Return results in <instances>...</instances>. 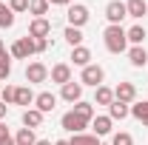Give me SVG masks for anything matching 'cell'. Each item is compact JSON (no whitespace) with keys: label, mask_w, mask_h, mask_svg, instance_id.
Wrapping results in <instances>:
<instances>
[{"label":"cell","mask_w":148,"mask_h":145,"mask_svg":"<svg viewBox=\"0 0 148 145\" xmlns=\"http://www.w3.org/2000/svg\"><path fill=\"white\" fill-rule=\"evenodd\" d=\"M9 9L20 14V12H29V0H9Z\"/></svg>","instance_id":"1f68e13d"},{"label":"cell","mask_w":148,"mask_h":145,"mask_svg":"<svg viewBox=\"0 0 148 145\" xmlns=\"http://www.w3.org/2000/svg\"><path fill=\"white\" fill-rule=\"evenodd\" d=\"M29 12L34 17H46L49 14V0H29Z\"/></svg>","instance_id":"83f0119b"},{"label":"cell","mask_w":148,"mask_h":145,"mask_svg":"<svg viewBox=\"0 0 148 145\" xmlns=\"http://www.w3.org/2000/svg\"><path fill=\"white\" fill-rule=\"evenodd\" d=\"M49 80V68L43 63H29L26 66V83L29 85H37V83H46Z\"/></svg>","instance_id":"52a82bcc"},{"label":"cell","mask_w":148,"mask_h":145,"mask_svg":"<svg viewBox=\"0 0 148 145\" xmlns=\"http://www.w3.org/2000/svg\"><path fill=\"white\" fill-rule=\"evenodd\" d=\"M131 117L140 120V122L148 128V100H143V103H131Z\"/></svg>","instance_id":"44dd1931"},{"label":"cell","mask_w":148,"mask_h":145,"mask_svg":"<svg viewBox=\"0 0 148 145\" xmlns=\"http://www.w3.org/2000/svg\"><path fill=\"white\" fill-rule=\"evenodd\" d=\"M34 145H51V142H49V140H37Z\"/></svg>","instance_id":"8d00e7d4"},{"label":"cell","mask_w":148,"mask_h":145,"mask_svg":"<svg viewBox=\"0 0 148 145\" xmlns=\"http://www.w3.org/2000/svg\"><path fill=\"white\" fill-rule=\"evenodd\" d=\"M63 37H66V43H69L71 49H77V46H83V31H80V29H74V26H66V31H63Z\"/></svg>","instance_id":"cb8c5ba5"},{"label":"cell","mask_w":148,"mask_h":145,"mask_svg":"<svg viewBox=\"0 0 148 145\" xmlns=\"http://www.w3.org/2000/svg\"><path fill=\"white\" fill-rule=\"evenodd\" d=\"M51 34V23L46 17H34L29 23V37H49Z\"/></svg>","instance_id":"4fadbf2b"},{"label":"cell","mask_w":148,"mask_h":145,"mask_svg":"<svg viewBox=\"0 0 148 145\" xmlns=\"http://www.w3.org/2000/svg\"><path fill=\"white\" fill-rule=\"evenodd\" d=\"M111 103H114V88L97 85L94 88V105H111Z\"/></svg>","instance_id":"ac0fdd59"},{"label":"cell","mask_w":148,"mask_h":145,"mask_svg":"<svg viewBox=\"0 0 148 145\" xmlns=\"http://www.w3.org/2000/svg\"><path fill=\"white\" fill-rule=\"evenodd\" d=\"M125 12H128V17H134V20L145 17L148 14V0H128V3H125Z\"/></svg>","instance_id":"9a60e30c"},{"label":"cell","mask_w":148,"mask_h":145,"mask_svg":"<svg viewBox=\"0 0 148 145\" xmlns=\"http://www.w3.org/2000/svg\"><path fill=\"white\" fill-rule=\"evenodd\" d=\"M0 54H6V46H3V40H0Z\"/></svg>","instance_id":"f35d334b"},{"label":"cell","mask_w":148,"mask_h":145,"mask_svg":"<svg viewBox=\"0 0 148 145\" xmlns=\"http://www.w3.org/2000/svg\"><path fill=\"white\" fill-rule=\"evenodd\" d=\"M34 91L29 88V85H20L17 88V97H14V105H26V108H29V105H32V103H34Z\"/></svg>","instance_id":"7402d4cb"},{"label":"cell","mask_w":148,"mask_h":145,"mask_svg":"<svg viewBox=\"0 0 148 145\" xmlns=\"http://www.w3.org/2000/svg\"><path fill=\"white\" fill-rule=\"evenodd\" d=\"M34 108H37V111H43V114L54 111V108H57V97L51 94V91H40V94L34 97Z\"/></svg>","instance_id":"8fae6325"},{"label":"cell","mask_w":148,"mask_h":145,"mask_svg":"<svg viewBox=\"0 0 148 145\" xmlns=\"http://www.w3.org/2000/svg\"><path fill=\"white\" fill-rule=\"evenodd\" d=\"M74 114H80V117H83V120H88V122H91L94 117H97V111H94V103H86V100H80V103H74Z\"/></svg>","instance_id":"ffe728a7"},{"label":"cell","mask_w":148,"mask_h":145,"mask_svg":"<svg viewBox=\"0 0 148 145\" xmlns=\"http://www.w3.org/2000/svg\"><path fill=\"white\" fill-rule=\"evenodd\" d=\"M49 77H51V83H57L60 88L66 85V83H71V66L69 63H57L49 68Z\"/></svg>","instance_id":"ba28073f"},{"label":"cell","mask_w":148,"mask_h":145,"mask_svg":"<svg viewBox=\"0 0 148 145\" xmlns=\"http://www.w3.org/2000/svg\"><path fill=\"white\" fill-rule=\"evenodd\" d=\"M34 40V54H43L49 49V37H32Z\"/></svg>","instance_id":"836d02e7"},{"label":"cell","mask_w":148,"mask_h":145,"mask_svg":"<svg viewBox=\"0 0 148 145\" xmlns=\"http://www.w3.org/2000/svg\"><path fill=\"white\" fill-rule=\"evenodd\" d=\"M71 63H74V66H80V68L91 66V51H88L86 46H77V49H71Z\"/></svg>","instance_id":"e0dca14e"},{"label":"cell","mask_w":148,"mask_h":145,"mask_svg":"<svg viewBox=\"0 0 148 145\" xmlns=\"http://www.w3.org/2000/svg\"><path fill=\"white\" fill-rule=\"evenodd\" d=\"M0 97H3V103H6V105H12V103H14V97H17V88H14V85H6V88H0Z\"/></svg>","instance_id":"4dcf8cb0"},{"label":"cell","mask_w":148,"mask_h":145,"mask_svg":"<svg viewBox=\"0 0 148 145\" xmlns=\"http://www.w3.org/2000/svg\"><path fill=\"white\" fill-rule=\"evenodd\" d=\"M103 80H106V71H103V66H97V63L86 66L83 74H80V83H83V85H91V88L103 85Z\"/></svg>","instance_id":"3957f363"},{"label":"cell","mask_w":148,"mask_h":145,"mask_svg":"<svg viewBox=\"0 0 148 145\" xmlns=\"http://www.w3.org/2000/svg\"><path fill=\"white\" fill-rule=\"evenodd\" d=\"M14 26V12L9 9V3H0V29H12Z\"/></svg>","instance_id":"484cf974"},{"label":"cell","mask_w":148,"mask_h":145,"mask_svg":"<svg viewBox=\"0 0 148 145\" xmlns=\"http://www.w3.org/2000/svg\"><path fill=\"white\" fill-rule=\"evenodd\" d=\"M43 117H46L43 111L26 108V111H23V128H32V131H34V128H40V125H43Z\"/></svg>","instance_id":"5bb4252c"},{"label":"cell","mask_w":148,"mask_h":145,"mask_svg":"<svg viewBox=\"0 0 148 145\" xmlns=\"http://www.w3.org/2000/svg\"><path fill=\"white\" fill-rule=\"evenodd\" d=\"M69 145H100V137H94V134H71Z\"/></svg>","instance_id":"4316f807"},{"label":"cell","mask_w":148,"mask_h":145,"mask_svg":"<svg viewBox=\"0 0 148 145\" xmlns=\"http://www.w3.org/2000/svg\"><path fill=\"white\" fill-rule=\"evenodd\" d=\"M111 125H114V120H111L108 114H97V117L91 120L94 137H106V134H111Z\"/></svg>","instance_id":"7c38bea8"},{"label":"cell","mask_w":148,"mask_h":145,"mask_svg":"<svg viewBox=\"0 0 148 145\" xmlns=\"http://www.w3.org/2000/svg\"><path fill=\"white\" fill-rule=\"evenodd\" d=\"M12 77V54H0V80Z\"/></svg>","instance_id":"f1b7e54d"},{"label":"cell","mask_w":148,"mask_h":145,"mask_svg":"<svg viewBox=\"0 0 148 145\" xmlns=\"http://www.w3.org/2000/svg\"><path fill=\"white\" fill-rule=\"evenodd\" d=\"M9 54L14 57V60H29V57L34 54V40L32 37H17L14 43H12V51Z\"/></svg>","instance_id":"5b68a950"},{"label":"cell","mask_w":148,"mask_h":145,"mask_svg":"<svg viewBox=\"0 0 148 145\" xmlns=\"http://www.w3.org/2000/svg\"><path fill=\"white\" fill-rule=\"evenodd\" d=\"M106 17H108V26H123V20L128 17L125 3L123 0H111L108 6H106Z\"/></svg>","instance_id":"8992f818"},{"label":"cell","mask_w":148,"mask_h":145,"mask_svg":"<svg viewBox=\"0 0 148 145\" xmlns=\"http://www.w3.org/2000/svg\"><path fill=\"white\" fill-rule=\"evenodd\" d=\"M0 145H14V137H12V131L0 122Z\"/></svg>","instance_id":"d6a6232c"},{"label":"cell","mask_w":148,"mask_h":145,"mask_svg":"<svg viewBox=\"0 0 148 145\" xmlns=\"http://www.w3.org/2000/svg\"><path fill=\"white\" fill-rule=\"evenodd\" d=\"M6 114H9V105H6V103L0 100V120H6Z\"/></svg>","instance_id":"d590c367"},{"label":"cell","mask_w":148,"mask_h":145,"mask_svg":"<svg viewBox=\"0 0 148 145\" xmlns=\"http://www.w3.org/2000/svg\"><path fill=\"white\" fill-rule=\"evenodd\" d=\"M114 100H120V103H125V105L137 103V85H134V83H120V85L114 88Z\"/></svg>","instance_id":"9c48e42d"},{"label":"cell","mask_w":148,"mask_h":145,"mask_svg":"<svg viewBox=\"0 0 148 145\" xmlns=\"http://www.w3.org/2000/svg\"><path fill=\"white\" fill-rule=\"evenodd\" d=\"M54 145H69V140H57V142Z\"/></svg>","instance_id":"74e56055"},{"label":"cell","mask_w":148,"mask_h":145,"mask_svg":"<svg viewBox=\"0 0 148 145\" xmlns=\"http://www.w3.org/2000/svg\"><path fill=\"white\" fill-rule=\"evenodd\" d=\"M128 63L134 66V68H143L148 63V51L143 49V46H131L128 49Z\"/></svg>","instance_id":"2e32d148"},{"label":"cell","mask_w":148,"mask_h":145,"mask_svg":"<svg viewBox=\"0 0 148 145\" xmlns=\"http://www.w3.org/2000/svg\"><path fill=\"white\" fill-rule=\"evenodd\" d=\"M128 114H131V108L125 105V103H120V100H114V103L108 105V117L111 120H125Z\"/></svg>","instance_id":"603a6c76"},{"label":"cell","mask_w":148,"mask_h":145,"mask_svg":"<svg viewBox=\"0 0 148 145\" xmlns=\"http://www.w3.org/2000/svg\"><path fill=\"white\" fill-rule=\"evenodd\" d=\"M125 37H128V43H134V46H143L145 43V37H148V31H145V26H131V29H125Z\"/></svg>","instance_id":"d6986e66"},{"label":"cell","mask_w":148,"mask_h":145,"mask_svg":"<svg viewBox=\"0 0 148 145\" xmlns=\"http://www.w3.org/2000/svg\"><path fill=\"white\" fill-rule=\"evenodd\" d=\"M66 17H69V26L83 29V26L88 23V9H86L83 3H71V6L66 9Z\"/></svg>","instance_id":"277c9868"},{"label":"cell","mask_w":148,"mask_h":145,"mask_svg":"<svg viewBox=\"0 0 148 145\" xmlns=\"http://www.w3.org/2000/svg\"><path fill=\"white\" fill-rule=\"evenodd\" d=\"M49 6H66V9H69V6H71V0H49Z\"/></svg>","instance_id":"e575fe53"},{"label":"cell","mask_w":148,"mask_h":145,"mask_svg":"<svg viewBox=\"0 0 148 145\" xmlns=\"http://www.w3.org/2000/svg\"><path fill=\"white\" fill-rule=\"evenodd\" d=\"M60 97H63V100H66V103H80V100H83V83H66V85H63V88H60Z\"/></svg>","instance_id":"30bf717a"},{"label":"cell","mask_w":148,"mask_h":145,"mask_svg":"<svg viewBox=\"0 0 148 145\" xmlns=\"http://www.w3.org/2000/svg\"><path fill=\"white\" fill-rule=\"evenodd\" d=\"M111 145H134V140H131V134H125V131H117L111 137Z\"/></svg>","instance_id":"f546056e"},{"label":"cell","mask_w":148,"mask_h":145,"mask_svg":"<svg viewBox=\"0 0 148 145\" xmlns=\"http://www.w3.org/2000/svg\"><path fill=\"white\" fill-rule=\"evenodd\" d=\"M37 137L32 128H17V134H14V145H34Z\"/></svg>","instance_id":"d4e9b609"},{"label":"cell","mask_w":148,"mask_h":145,"mask_svg":"<svg viewBox=\"0 0 148 145\" xmlns=\"http://www.w3.org/2000/svg\"><path fill=\"white\" fill-rule=\"evenodd\" d=\"M103 40H106V49L111 54H123L128 51V37H125V29L123 26H108L103 31Z\"/></svg>","instance_id":"6da1fadb"},{"label":"cell","mask_w":148,"mask_h":145,"mask_svg":"<svg viewBox=\"0 0 148 145\" xmlns=\"http://www.w3.org/2000/svg\"><path fill=\"white\" fill-rule=\"evenodd\" d=\"M60 125L66 128L69 134H86V128L91 125L88 120H83L80 114H74V111H66L63 117H60Z\"/></svg>","instance_id":"7a4b0ae2"}]
</instances>
